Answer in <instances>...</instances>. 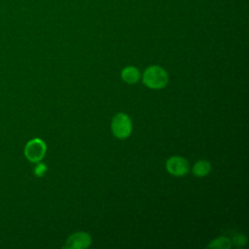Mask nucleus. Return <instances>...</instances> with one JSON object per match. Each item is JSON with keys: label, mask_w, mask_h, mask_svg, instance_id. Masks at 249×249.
I'll return each instance as SVG.
<instances>
[{"label": "nucleus", "mask_w": 249, "mask_h": 249, "mask_svg": "<svg viewBox=\"0 0 249 249\" xmlns=\"http://www.w3.org/2000/svg\"><path fill=\"white\" fill-rule=\"evenodd\" d=\"M143 83L150 89H160L166 86L168 76L166 71L158 65L149 66L143 74Z\"/></svg>", "instance_id": "1"}, {"label": "nucleus", "mask_w": 249, "mask_h": 249, "mask_svg": "<svg viewBox=\"0 0 249 249\" xmlns=\"http://www.w3.org/2000/svg\"><path fill=\"white\" fill-rule=\"evenodd\" d=\"M113 134L119 139L128 137L132 130V124L129 117L124 113H118L114 116L111 124Z\"/></svg>", "instance_id": "2"}, {"label": "nucleus", "mask_w": 249, "mask_h": 249, "mask_svg": "<svg viewBox=\"0 0 249 249\" xmlns=\"http://www.w3.org/2000/svg\"><path fill=\"white\" fill-rule=\"evenodd\" d=\"M46 150L45 142L39 138H34L25 145L24 155L30 161L38 162L44 158Z\"/></svg>", "instance_id": "3"}, {"label": "nucleus", "mask_w": 249, "mask_h": 249, "mask_svg": "<svg viewBox=\"0 0 249 249\" xmlns=\"http://www.w3.org/2000/svg\"><path fill=\"white\" fill-rule=\"evenodd\" d=\"M166 170L174 176H183L189 171V162L182 157H171L166 160Z\"/></svg>", "instance_id": "4"}, {"label": "nucleus", "mask_w": 249, "mask_h": 249, "mask_svg": "<svg viewBox=\"0 0 249 249\" xmlns=\"http://www.w3.org/2000/svg\"><path fill=\"white\" fill-rule=\"evenodd\" d=\"M91 243L90 235L84 231H79L71 234L67 240L64 248L70 249H84L88 248Z\"/></svg>", "instance_id": "5"}, {"label": "nucleus", "mask_w": 249, "mask_h": 249, "mask_svg": "<svg viewBox=\"0 0 249 249\" xmlns=\"http://www.w3.org/2000/svg\"><path fill=\"white\" fill-rule=\"evenodd\" d=\"M140 77V73L137 68L133 66H127L122 71V78L127 84H135Z\"/></svg>", "instance_id": "6"}, {"label": "nucleus", "mask_w": 249, "mask_h": 249, "mask_svg": "<svg viewBox=\"0 0 249 249\" xmlns=\"http://www.w3.org/2000/svg\"><path fill=\"white\" fill-rule=\"evenodd\" d=\"M210 170H211V164L206 160H200L196 161L193 167V173L197 177H202L207 175L210 172Z\"/></svg>", "instance_id": "7"}, {"label": "nucleus", "mask_w": 249, "mask_h": 249, "mask_svg": "<svg viewBox=\"0 0 249 249\" xmlns=\"http://www.w3.org/2000/svg\"><path fill=\"white\" fill-rule=\"evenodd\" d=\"M207 247L210 248H221V249H230L231 247V242L228 237L221 236L219 238L214 239L211 243L208 244Z\"/></svg>", "instance_id": "8"}, {"label": "nucleus", "mask_w": 249, "mask_h": 249, "mask_svg": "<svg viewBox=\"0 0 249 249\" xmlns=\"http://www.w3.org/2000/svg\"><path fill=\"white\" fill-rule=\"evenodd\" d=\"M246 241H247L246 237L243 236L242 234H237V235H235V236L233 237V239H232V242H233L236 246H243V245L246 244Z\"/></svg>", "instance_id": "9"}, {"label": "nucleus", "mask_w": 249, "mask_h": 249, "mask_svg": "<svg viewBox=\"0 0 249 249\" xmlns=\"http://www.w3.org/2000/svg\"><path fill=\"white\" fill-rule=\"evenodd\" d=\"M46 171H47V166H46L44 163H39V164L35 167V170H34L35 174H36L37 176H39V177H42V176L45 174Z\"/></svg>", "instance_id": "10"}]
</instances>
